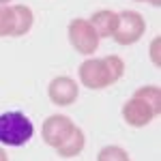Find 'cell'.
I'll return each instance as SVG.
<instances>
[{
    "mask_svg": "<svg viewBox=\"0 0 161 161\" xmlns=\"http://www.w3.org/2000/svg\"><path fill=\"white\" fill-rule=\"evenodd\" d=\"M0 37H17V13L15 7H0Z\"/></svg>",
    "mask_w": 161,
    "mask_h": 161,
    "instance_id": "cell-10",
    "label": "cell"
},
{
    "mask_svg": "<svg viewBox=\"0 0 161 161\" xmlns=\"http://www.w3.org/2000/svg\"><path fill=\"white\" fill-rule=\"evenodd\" d=\"M84 146H86V136H84V131L75 125L73 131L69 133V137L56 148V153H58L60 157H64V159H73V157H77V155L84 150Z\"/></svg>",
    "mask_w": 161,
    "mask_h": 161,
    "instance_id": "cell-9",
    "label": "cell"
},
{
    "mask_svg": "<svg viewBox=\"0 0 161 161\" xmlns=\"http://www.w3.org/2000/svg\"><path fill=\"white\" fill-rule=\"evenodd\" d=\"M35 136V125L24 112H2L0 114V144L24 146Z\"/></svg>",
    "mask_w": 161,
    "mask_h": 161,
    "instance_id": "cell-3",
    "label": "cell"
},
{
    "mask_svg": "<svg viewBox=\"0 0 161 161\" xmlns=\"http://www.w3.org/2000/svg\"><path fill=\"white\" fill-rule=\"evenodd\" d=\"M97 161H131L129 153L123 148V146H114V144H108L97 153Z\"/></svg>",
    "mask_w": 161,
    "mask_h": 161,
    "instance_id": "cell-11",
    "label": "cell"
},
{
    "mask_svg": "<svg viewBox=\"0 0 161 161\" xmlns=\"http://www.w3.org/2000/svg\"><path fill=\"white\" fill-rule=\"evenodd\" d=\"M73 127H75V123L69 116L54 114L50 118H45V123H43V129H41L43 142L47 146H52V148H58L62 142L69 137V133L73 131Z\"/></svg>",
    "mask_w": 161,
    "mask_h": 161,
    "instance_id": "cell-6",
    "label": "cell"
},
{
    "mask_svg": "<svg viewBox=\"0 0 161 161\" xmlns=\"http://www.w3.org/2000/svg\"><path fill=\"white\" fill-rule=\"evenodd\" d=\"M161 114V88L155 84L140 86L123 105V120L133 129L150 125Z\"/></svg>",
    "mask_w": 161,
    "mask_h": 161,
    "instance_id": "cell-2",
    "label": "cell"
},
{
    "mask_svg": "<svg viewBox=\"0 0 161 161\" xmlns=\"http://www.w3.org/2000/svg\"><path fill=\"white\" fill-rule=\"evenodd\" d=\"M77 95H80V86L69 75H56L47 86V97L58 108H67V105L75 103Z\"/></svg>",
    "mask_w": 161,
    "mask_h": 161,
    "instance_id": "cell-7",
    "label": "cell"
},
{
    "mask_svg": "<svg viewBox=\"0 0 161 161\" xmlns=\"http://www.w3.org/2000/svg\"><path fill=\"white\" fill-rule=\"evenodd\" d=\"M136 2H150V4H155V7H159V0H136Z\"/></svg>",
    "mask_w": 161,
    "mask_h": 161,
    "instance_id": "cell-14",
    "label": "cell"
},
{
    "mask_svg": "<svg viewBox=\"0 0 161 161\" xmlns=\"http://www.w3.org/2000/svg\"><path fill=\"white\" fill-rule=\"evenodd\" d=\"M9 2H11V0H0V7H2V4H9Z\"/></svg>",
    "mask_w": 161,
    "mask_h": 161,
    "instance_id": "cell-15",
    "label": "cell"
},
{
    "mask_svg": "<svg viewBox=\"0 0 161 161\" xmlns=\"http://www.w3.org/2000/svg\"><path fill=\"white\" fill-rule=\"evenodd\" d=\"M80 84L88 90H103V88L116 84L125 75V60L120 56H105V58H92L88 56L77 69Z\"/></svg>",
    "mask_w": 161,
    "mask_h": 161,
    "instance_id": "cell-1",
    "label": "cell"
},
{
    "mask_svg": "<svg viewBox=\"0 0 161 161\" xmlns=\"http://www.w3.org/2000/svg\"><path fill=\"white\" fill-rule=\"evenodd\" d=\"M144 30H146V19L137 11H120L112 39L118 45H133L144 37Z\"/></svg>",
    "mask_w": 161,
    "mask_h": 161,
    "instance_id": "cell-4",
    "label": "cell"
},
{
    "mask_svg": "<svg viewBox=\"0 0 161 161\" xmlns=\"http://www.w3.org/2000/svg\"><path fill=\"white\" fill-rule=\"evenodd\" d=\"M159 43H161V39L159 37H155L153 39V43H150V60H153V64L155 67H159Z\"/></svg>",
    "mask_w": 161,
    "mask_h": 161,
    "instance_id": "cell-12",
    "label": "cell"
},
{
    "mask_svg": "<svg viewBox=\"0 0 161 161\" xmlns=\"http://www.w3.org/2000/svg\"><path fill=\"white\" fill-rule=\"evenodd\" d=\"M0 161H9V155H7V150L0 146Z\"/></svg>",
    "mask_w": 161,
    "mask_h": 161,
    "instance_id": "cell-13",
    "label": "cell"
},
{
    "mask_svg": "<svg viewBox=\"0 0 161 161\" xmlns=\"http://www.w3.org/2000/svg\"><path fill=\"white\" fill-rule=\"evenodd\" d=\"M67 35H69V43L75 52L84 54V56H92L97 47H99L101 39L97 37V32L92 30V26L88 24V19L84 17H75L67 26Z\"/></svg>",
    "mask_w": 161,
    "mask_h": 161,
    "instance_id": "cell-5",
    "label": "cell"
},
{
    "mask_svg": "<svg viewBox=\"0 0 161 161\" xmlns=\"http://www.w3.org/2000/svg\"><path fill=\"white\" fill-rule=\"evenodd\" d=\"M116 19H118V13L110 11V9H101L88 17V24L92 26V30L97 32L99 39H108L112 37V32L116 28Z\"/></svg>",
    "mask_w": 161,
    "mask_h": 161,
    "instance_id": "cell-8",
    "label": "cell"
}]
</instances>
